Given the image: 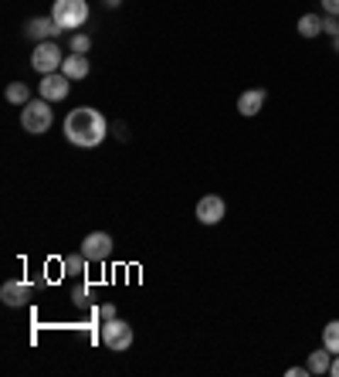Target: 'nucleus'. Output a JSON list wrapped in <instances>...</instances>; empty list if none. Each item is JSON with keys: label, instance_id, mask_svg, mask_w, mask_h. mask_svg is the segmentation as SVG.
<instances>
[{"label": "nucleus", "instance_id": "obj_1", "mask_svg": "<svg viewBox=\"0 0 339 377\" xmlns=\"http://www.w3.org/2000/svg\"><path fill=\"white\" fill-rule=\"evenodd\" d=\"M109 136V123L106 116L92 106H78L65 116V140L72 146H82V150H92Z\"/></svg>", "mask_w": 339, "mask_h": 377}, {"label": "nucleus", "instance_id": "obj_2", "mask_svg": "<svg viewBox=\"0 0 339 377\" xmlns=\"http://www.w3.org/2000/svg\"><path fill=\"white\" fill-rule=\"evenodd\" d=\"M51 102L48 99H31L28 106H21V129L31 133V136H41L51 129Z\"/></svg>", "mask_w": 339, "mask_h": 377}, {"label": "nucleus", "instance_id": "obj_3", "mask_svg": "<svg viewBox=\"0 0 339 377\" xmlns=\"http://www.w3.org/2000/svg\"><path fill=\"white\" fill-rule=\"evenodd\" d=\"M51 17L58 21L62 31H75V28H82L89 21V0H55Z\"/></svg>", "mask_w": 339, "mask_h": 377}, {"label": "nucleus", "instance_id": "obj_4", "mask_svg": "<svg viewBox=\"0 0 339 377\" xmlns=\"http://www.w3.org/2000/svg\"><path fill=\"white\" fill-rule=\"evenodd\" d=\"M62 48H58V41H38L31 51V68L34 72H41V75H51V72H62Z\"/></svg>", "mask_w": 339, "mask_h": 377}, {"label": "nucleus", "instance_id": "obj_5", "mask_svg": "<svg viewBox=\"0 0 339 377\" xmlns=\"http://www.w3.org/2000/svg\"><path fill=\"white\" fill-rule=\"evenodd\" d=\"M133 327L126 323V319H102V344L112 350V354H123V350H129L133 346Z\"/></svg>", "mask_w": 339, "mask_h": 377}, {"label": "nucleus", "instance_id": "obj_6", "mask_svg": "<svg viewBox=\"0 0 339 377\" xmlns=\"http://www.w3.org/2000/svg\"><path fill=\"white\" fill-rule=\"evenodd\" d=\"M78 251H82L89 262H109L112 251H116V241H112V235H106V231H92V235H85V241H82Z\"/></svg>", "mask_w": 339, "mask_h": 377}, {"label": "nucleus", "instance_id": "obj_7", "mask_svg": "<svg viewBox=\"0 0 339 377\" xmlns=\"http://www.w3.org/2000/svg\"><path fill=\"white\" fill-rule=\"evenodd\" d=\"M68 89H72V79H68L65 72L41 75V99H48V102H65V99H68Z\"/></svg>", "mask_w": 339, "mask_h": 377}, {"label": "nucleus", "instance_id": "obj_8", "mask_svg": "<svg viewBox=\"0 0 339 377\" xmlns=\"http://www.w3.org/2000/svg\"><path fill=\"white\" fill-rule=\"evenodd\" d=\"M58 21L55 17H31L28 24H24V38H31V41H58Z\"/></svg>", "mask_w": 339, "mask_h": 377}, {"label": "nucleus", "instance_id": "obj_9", "mask_svg": "<svg viewBox=\"0 0 339 377\" xmlns=\"http://www.w3.org/2000/svg\"><path fill=\"white\" fill-rule=\"evenodd\" d=\"M224 211H228V207H224V201H221L217 194H207V197L197 201V221H201V224H221V221H224Z\"/></svg>", "mask_w": 339, "mask_h": 377}, {"label": "nucleus", "instance_id": "obj_10", "mask_svg": "<svg viewBox=\"0 0 339 377\" xmlns=\"http://www.w3.org/2000/svg\"><path fill=\"white\" fill-rule=\"evenodd\" d=\"M0 299H4V306L17 310V306H24L31 299V285L21 283V279H11V283H4V289H0Z\"/></svg>", "mask_w": 339, "mask_h": 377}, {"label": "nucleus", "instance_id": "obj_11", "mask_svg": "<svg viewBox=\"0 0 339 377\" xmlns=\"http://www.w3.org/2000/svg\"><path fill=\"white\" fill-rule=\"evenodd\" d=\"M265 102H268V92H265V89H248V92L238 95V112L251 119V116H258V112L265 109Z\"/></svg>", "mask_w": 339, "mask_h": 377}, {"label": "nucleus", "instance_id": "obj_12", "mask_svg": "<svg viewBox=\"0 0 339 377\" xmlns=\"http://www.w3.org/2000/svg\"><path fill=\"white\" fill-rule=\"evenodd\" d=\"M62 72L72 82H82L85 75H89V72H92V65H89V55H65Z\"/></svg>", "mask_w": 339, "mask_h": 377}, {"label": "nucleus", "instance_id": "obj_13", "mask_svg": "<svg viewBox=\"0 0 339 377\" xmlns=\"http://www.w3.org/2000/svg\"><path fill=\"white\" fill-rule=\"evenodd\" d=\"M329 364H333V354H329V350H312V354H309V371H312V377H319V374H329Z\"/></svg>", "mask_w": 339, "mask_h": 377}, {"label": "nucleus", "instance_id": "obj_14", "mask_svg": "<svg viewBox=\"0 0 339 377\" xmlns=\"http://www.w3.org/2000/svg\"><path fill=\"white\" fill-rule=\"evenodd\" d=\"M299 34H302V38H319V34H323V17L302 14L299 17Z\"/></svg>", "mask_w": 339, "mask_h": 377}, {"label": "nucleus", "instance_id": "obj_15", "mask_svg": "<svg viewBox=\"0 0 339 377\" xmlns=\"http://www.w3.org/2000/svg\"><path fill=\"white\" fill-rule=\"evenodd\" d=\"M4 95H7V102H11V106H28V102H31V89H28L24 82H11Z\"/></svg>", "mask_w": 339, "mask_h": 377}, {"label": "nucleus", "instance_id": "obj_16", "mask_svg": "<svg viewBox=\"0 0 339 377\" xmlns=\"http://www.w3.org/2000/svg\"><path fill=\"white\" fill-rule=\"evenodd\" d=\"M85 266H89V258L78 251V255H65L62 258V268H65V275H72V279H78L82 272H85Z\"/></svg>", "mask_w": 339, "mask_h": 377}, {"label": "nucleus", "instance_id": "obj_17", "mask_svg": "<svg viewBox=\"0 0 339 377\" xmlns=\"http://www.w3.org/2000/svg\"><path fill=\"white\" fill-rule=\"evenodd\" d=\"M323 346L329 354H339V319H333V323L323 327Z\"/></svg>", "mask_w": 339, "mask_h": 377}, {"label": "nucleus", "instance_id": "obj_18", "mask_svg": "<svg viewBox=\"0 0 339 377\" xmlns=\"http://www.w3.org/2000/svg\"><path fill=\"white\" fill-rule=\"evenodd\" d=\"M89 51H92V38L72 31V55H89Z\"/></svg>", "mask_w": 339, "mask_h": 377}, {"label": "nucleus", "instance_id": "obj_19", "mask_svg": "<svg viewBox=\"0 0 339 377\" xmlns=\"http://www.w3.org/2000/svg\"><path fill=\"white\" fill-rule=\"evenodd\" d=\"M323 34L336 38V34H339V17H333V14H326V17H323Z\"/></svg>", "mask_w": 339, "mask_h": 377}, {"label": "nucleus", "instance_id": "obj_20", "mask_svg": "<svg viewBox=\"0 0 339 377\" xmlns=\"http://www.w3.org/2000/svg\"><path fill=\"white\" fill-rule=\"evenodd\" d=\"M72 302H75V306H85V302H89V285H75V289H72Z\"/></svg>", "mask_w": 339, "mask_h": 377}, {"label": "nucleus", "instance_id": "obj_21", "mask_svg": "<svg viewBox=\"0 0 339 377\" xmlns=\"http://www.w3.org/2000/svg\"><path fill=\"white\" fill-rule=\"evenodd\" d=\"M99 316H102V319H116V306H112V302L99 306Z\"/></svg>", "mask_w": 339, "mask_h": 377}, {"label": "nucleus", "instance_id": "obj_22", "mask_svg": "<svg viewBox=\"0 0 339 377\" xmlns=\"http://www.w3.org/2000/svg\"><path fill=\"white\" fill-rule=\"evenodd\" d=\"M323 11L326 14H333V17H339V0H323Z\"/></svg>", "mask_w": 339, "mask_h": 377}, {"label": "nucleus", "instance_id": "obj_23", "mask_svg": "<svg viewBox=\"0 0 339 377\" xmlns=\"http://www.w3.org/2000/svg\"><path fill=\"white\" fill-rule=\"evenodd\" d=\"M285 374L289 377H312V371H309V367H289Z\"/></svg>", "mask_w": 339, "mask_h": 377}, {"label": "nucleus", "instance_id": "obj_24", "mask_svg": "<svg viewBox=\"0 0 339 377\" xmlns=\"http://www.w3.org/2000/svg\"><path fill=\"white\" fill-rule=\"evenodd\" d=\"M329 374L339 377V354H333V364H329Z\"/></svg>", "mask_w": 339, "mask_h": 377}, {"label": "nucleus", "instance_id": "obj_25", "mask_svg": "<svg viewBox=\"0 0 339 377\" xmlns=\"http://www.w3.org/2000/svg\"><path fill=\"white\" fill-rule=\"evenodd\" d=\"M333 51H336V55H339V34H336V38H333Z\"/></svg>", "mask_w": 339, "mask_h": 377}]
</instances>
